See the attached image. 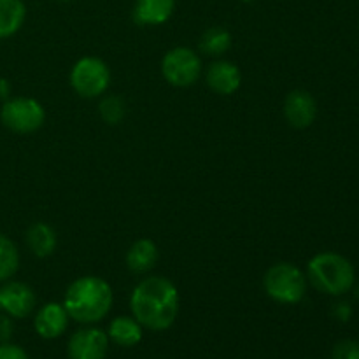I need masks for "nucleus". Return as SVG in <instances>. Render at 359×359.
Instances as JSON below:
<instances>
[{
    "label": "nucleus",
    "mask_w": 359,
    "mask_h": 359,
    "mask_svg": "<svg viewBox=\"0 0 359 359\" xmlns=\"http://www.w3.org/2000/svg\"><path fill=\"white\" fill-rule=\"evenodd\" d=\"M181 297L170 279L161 276L144 277L130 294V311L142 328L165 332L175 323Z\"/></svg>",
    "instance_id": "nucleus-1"
},
{
    "label": "nucleus",
    "mask_w": 359,
    "mask_h": 359,
    "mask_svg": "<svg viewBox=\"0 0 359 359\" xmlns=\"http://www.w3.org/2000/svg\"><path fill=\"white\" fill-rule=\"evenodd\" d=\"M114 304L112 286L98 276H83L72 280L63 297V307L70 319L81 325L100 323Z\"/></svg>",
    "instance_id": "nucleus-2"
},
{
    "label": "nucleus",
    "mask_w": 359,
    "mask_h": 359,
    "mask_svg": "<svg viewBox=\"0 0 359 359\" xmlns=\"http://www.w3.org/2000/svg\"><path fill=\"white\" fill-rule=\"evenodd\" d=\"M307 279L312 286L330 297H342L356 283L354 266L346 256L325 251L312 256L307 263Z\"/></svg>",
    "instance_id": "nucleus-3"
},
{
    "label": "nucleus",
    "mask_w": 359,
    "mask_h": 359,
    "mask_svg": "<svg viewBox=\"0 0 359 359\" xmlns=\"http://www.w3.org/2000/svg\"><path fill=\"white\" fill-rule=\"evenodd\" d=\"M265 293L283 305L300 304L307 293V276L294 263L280 262L270 266L263 277Z\"/></svg>",
    "instance_id": "nucleus-4"
},
{
    "label": "nucleus",
    "mask_w": 359,
    "mask_h": 359,
    "mask_svg": "<svg viewBox=\"0 0 359 359\" xmlns=\"http://www.w3.org/2000/svg\"><path fill=\"white\" fill-rule=\"evenodd\" d=\"M70 86L81 98L93 100L107 93L111 86V69L98 56H83L70 70Z\"/></svg>",
    "instance_id": "nucleus-5"
},
{
    "label": "nucleus",
    "mask_w": 359,
    "mask_h": 359,
    "mask_svg": "<svg viewBox=\"0 0 359 359\" xmlns=\"http://www.w3.org/2000/svg\"><path fill=\"white\" fill-rule=\"evenodd\" d=\"M0 121L14 133H34L46 123V109L32 97H11L2 102Z\"/></svg>",
    "instance_id": "nucleus-6"
},
{
    "label": "nucleus",
    "mask_w": 359,
    "mask_h": 359,
    "mask_svg": "<svg viewBox=\"0 0 359 359\" xmlns=\"http://www.w3.org/2000/svg\"><path fill=\"white\" fill-rule=\"evenodd\" d=\"M203 72V63L198 53L188 46H177L165 53L161 58V76L170 86L189 88L198 83Z\"/></svg>",
    "instance_id": "nucleus-7"
},
{
    "label": "nucleus",
    "mask_w": 359,
    "mask_h": 359,
    "mask_svg": "<svg viewBox=\"0 0 359 359\" xmlns=\"http://www.w3.org/2000/svg\"><path fill=\"white\" fill-rule=\"evenodd\" d=\"M37 294L28 284L20 280H6L0 286V312L13 319L28 318L35 311Z\"/></svg>",
    "instance_id": "nucleus-8"
},
{
    "label": "nucleus",
    "mask_w": 359,
    "mask_h": 359,
    "mask_svg": "<svg viewBox=\"0 0 359 359\" xmlns=\"http://www.w3.org/2000/svg\"><path fill=\"white\" fill-rule=\"evenodd\" d=\"M109 337L104 330L88 325L70 337L67 354L69 359H105L109 353Z\"/></svg>",
    "instance_id": "nucleus-9"
},
{
    "label": "nucleus",
    "mask_w": 359,
    "mask_h": 359,
    "mask_svg": "<svg viewBox=\"0 0 359 359\" xmlns=\"http://www.w3.org/2000/svg\"><path fill=\"white\" fill-rule=\"evenodd\" d=\"M284 118L293 128H309L318 118V102L307 90L290 91L284 100Z\"/></svg>",
    "instance_id": "nucleus-10"
},
{
    "label": "nucleus",
    "mask_w": 359,
    "mask_h": 359,
    "mask_svg": "<svg viewBox=\"0 0 359 359\" xmlns=\"http://www.w3.org/2000/svg\"><path fill=\"white\" fill-rule=\"evenodd\" d=\"M205 83L214 93L230 97L237 93L242 86V72L230 60L217 58L207 67Z\"/></svg>",
    "instance_id": "nucleus-11"
},
{
    "label": "nucleus",
    "mask_w": 359,
    "mask_h": 359,
    "mask_svg": "<svg viewBox=\"0 0 359 359\" xmlns=\"http://www.w3.org/2000/svg\"><path fill=\"white\" fill-rule=\"evenodd\" d=\"M69 314L63 304L49 302L37 311L34 318V328L39 337L44 340L60 339L69 328Z\"/></svg>",
    "instance_id": "nucleus-12"
},
{
    "label": "nucleus",
    "mask_w": 359,
    "mask_h": 359,
    "mask_svg": "<svg viewBox=\"0 0 359 359\" xmlns=\"http://www.w3.org/2000/svg\"><path fill=\"white\" fill-rule=\"evenodd\" d=\"M160 259L158 245L151 238H139L126 251V269L135 276H146L156 266Z\"/></svg>",
    "instance_id": "nucleus-13"
},
{
    "label": "nucleus",
    "mask_w": 359,
    "mask_h": 359,
    "mask_svg": "<svg viewBox=\"0 0 359 359\" xmlns=\"http://www.w3.org/2000/svg\"><path fill=\"white\" fill-rule=\"evenodd\" d=\"M175 11V0H137L133 21L140 27H158L167 23Z\"/></svg>",
    "instance_id": "nucleus-14"
},
{
    "label": "nucleus",
    "mask_w": 359,
    "mask_h": 359,
    "mask_svg": "<svg viewBox=\"0 0 359 359\" xmlns=\"http://www.w3.org/2000/svg\"><path fill=\"white\" fill-rule=\"evenodd\" d=\"M27 241V248L35 258H49L53 252L56 251L58 245V237L51 224L44 223V221H37V223L30 224L25 235Z\"/></svg>",
    "instance_id": "nucleus-15"
},
{
    "label": "nucleus",
    "mask_w": 359,
    "mask_h": 359,
    "mask_svg": "<svg viewBox=\"0 0 359 359\" xmlns=\"http://www.w3.org/2000/svg\"><path fill=\"white\" fill-rule=\"evenodd\" d=\"M144 328L133 316H118L111 321L107 337L119 347H133L142 340Z\"/></svg>",
    "instance_id": "nucleus-16"
},
{
    "label": "nucleus",
    "mask_w": 359,
    "mask_h": 359,
    "mask_svg": "<svg viewBox=\"0 0 359 359\" xmlns=\"http://www.w3.org/2000/svg\"><path fill=\"white\" fill-rule=\"evenodd\" d=\"M27 18L23 0H0V39H9L21 30Z\"/></svg>",
    "instance_id": "nucleus-17"
},
{
    "label": "nucleus",
    "mask_w": 359,
    "mask_h": 359,
    "mask_svg": "<svg viewBox=\"0 0 359 359\" xmlns=\"http://www.w3.org/2000/svg\"><path fill=\"white\" fill-rule=\"evenodd\" d=\"M233 44V37L230 32L223 27H212L205 30L200 37L198 48L203 55L212 56V58H221L224 53H228Z\"/></svg>",
    "instance_id": "nucleus-18"
},
{
    "label": "nucleus",
    "mask_w": 359,
    "mask_h": 359,
    "mask_svg": "<svg viewBox=\"0 0 359 359\" xmlns=\"http://www.w3.org/2000/svg\"><path fill=\"white\" fill-rule=\"evenodd\" d=\"M20 269L18 245L7 235L0 233V284L13 279Z\"/></svg>",
    "instance_id": "nucleus-19"
},
{
    "label": "nucleus",
    "mask_w": 359,
    "mask_h": 359,
    "mask_svg": "<svg viewBox=\"0 0 359 359\" xmlns=\"http://www.w3.org/2000/svg\"><path fill=\"white\" fill-rule=\"evenodd\" d=\"M98 114H100L102 121L107 125H119L126 116L125 100L118 95H102V100L98 104Z\"/></svg>",
    "instance_id": "nucleus-20"
},
{
    "label": "nucleus",
    "mask_w": 359,
    "mask_h": 359,
    "mask_svg": "<svg viewBox=\"0 0 359 359\" xmlns=\"http://www.w3.org/2000/svg\"><path fill=\"white\" fill-rule=\"evenodd\" d=\"M332 359H359V344L354 340H342L333 347Z\"/></svg>",
    "instance_id": "nucleus-21"
},
{
    "label": "nucleus",
    "mask_w": 359,
    "mask_h": 359,
    "mask_svg": "<svg viewBox=\"0 0 359 359\" xmlns=\"http://www.w3.org/2000/svg\"><path fill=\"white\" fill-rule=\"evenodd\" d=\"M0 359H28L27 351L16 344H0Z\"/></svg>",
    "instance_id": "nucleus-22"
},
{
    "label": "nucleus",
    "mask_w": 359,
    "mask_h": 359,
    "mask_svg": "<svg viewBox=\"0 0 359 359\" xmlns=\"http://www.w3.org/2000/svg\"><path fill=\"white\" fill-rule=\"evenodd\" d=\"M14 333V325H13V318L4 312H0V344L9 342L11 337Z\"/></svg>",
    "instance_id": "nucleus-23"
},
{
    "label": "nucleus",
    "mask_w": 359,
    "mask_h": 359,
    "mask_svg": "<svg viewBox=\"0 0 359 359\" xmlns=\"http://www.w3.org/2000/svg\"><path fill=\"white\" fill-rule=\"evenodd\" d=\"M332 314L337 321L347 323L351 319V316H353V307H351V304H347V302H339V304L333 305Z\"/></svg>",
    "instance_id": "nucleus-24"
},
{
    "label": "nucleus",
    "mask_w": 359,
    "mask_h": 359,
    "mask_svg": "<svg viewBox=\"0 0 359 359\" xmlns=\"http://www.w3.org/2000/svg\"><path fill=\"white\" fill-rule=\"evenodd\" d=\"M7 98H11V84L9 81L0 77V100L6 102Z\"/></svg>",
    "instance_id": "nucleus-25"
},
{
    "label": "nucleus",
    "mask_w": 359,
    "mask_h": 359,
    "mask_svg": "<svg viewBox=\"0 0 359 359\" xmlns=\"http://www.w3.org/2000/svg\"><path fill=\"white\" fill-rule=\"evenodd\" d=\"M356 298H358V302H359V284H358V287H356Z\"/></svg>",
    "instance_id": "nucleus-26"
},
{
    "label": "nucleus",
    "mask_w": 359,
    "mask_h": 359,
    "mask_svg": "<svg viewBox=\"0 0 359 359\" xmlns=\"http://www.w3.org/2000/svg\"><path fill=\"white\" fill-rule=\"evenodd\" d=\"M242 2H256V0H242Z\"/></svg>",
    "instance_id": "nucleus-27"
},
{
    "label": "nucleus",
    "mask_w": 359,
    "mask_h": 359,
    "mask_svg": "<svg viewBox=\"0 0 359 359\" xmlns=\"http://www.w3.org/2000/svg\"><path fill=\"white\" fill-rule=\"evenodd\" d=\"M60 2H69V0H60Z\"/></svg>",
    "instance_id": "nucleus-28"
}]
</instances>
